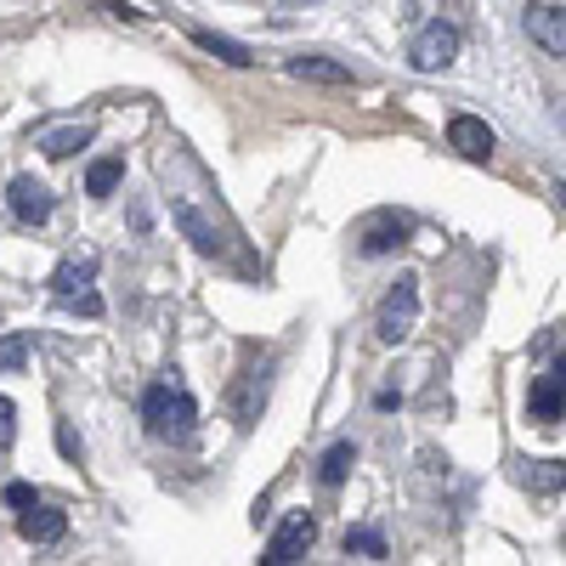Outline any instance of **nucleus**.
<instances>
[{
  "label": "nucleus",
  "mask_w": 566,
  "mask_h": 566,
  "mask_svg": "<svg viewBox=\"0 0 566 566\" xmlns=\"http://www.w3.org/2000/svg\"><path fill=\"white\" fill-rule=\"evenodd\" d=\"M527 34L549 57H566V7H527Z\"/></svg>",
  "instance_id": "nucleus-7"
},
{
  "label": "nucleus",
  "mask_w": 566,
  "mask_h": 566,
  "mask_svg": "<svg viewBox=\"0 0 566 566\" xmlns=\"http://www.w3.org/2000/svg\"><path fill=\"white\" fill-rule=\"evenodd\" d=\"M402 239H408V221L402 216H380V221L363 232V255H391Z\"/></svg>",
  "instance_id": "nucleus-13"
},
{
  "label": "nucleus",
  "mask_w": 566,
  "mask_h": 566,
  "mask_svg": "<svg viewBox=\"0 0 566 566\" xmlns=\"http://www.w3.org/2000/svg\"><path fill=\"white\" fill-rule=\"evenodd\" d=\"M142 419H148L154 437H187L193 419H199V402L187 397L181 386L159 380V386H148V397H142Z\"/></svg>",
  "instance_id": "nucleus-1"
},
{
  "label": "nucleus",
  "mask_w": 566,
  "mask_h": 566,
  "mask_svg": "<svg viewBox=\"0 0 566 566\" xmlns=\"http://www.w3.org/2000/svg\"><path fill=\"white\" fill-rule=\"evenodd\" d=\"M193 45H199V52H210V57H221V63H232V69H250L255 63V52H250L244 40L216 34V29H193Z\"/></svg>",
  "instance_id": "nucleus-11"
},
{
  "label": "nucleus",
  "mask_w": 566,
  "mask_h": 566,
  "mask_svg": "<svg viewBox=\"0 0 566 566\" xmlns=\"http://www.w3.org/2000/svg\"><path fill=\"white\" fill-rule=\"evenodd\" d=\"M290 74L312 80V85H352V69L335 57H290Z\"/></svg>",
  "instance_id": "nucleus-12"
},
{
  "label": "nucleus",
  "mask_w": 566,
  "mask_h": 566,
  "mask_svg": "<svg viewBox=\"0 0 566 566\" xmlns=\"http://www.w3.org/2000/svg\"><path fill=\"white\" fill-rule=\"evenodd\" d=\"M555 380L566 386V357H555Z\"/></svg>",
  "instance_id": "nucleus-25"
},
{
  "label": "nucleus",
  "mask_w": 566,
  "mask_h": 566,
  "mask_svg": "<svg viewBox=\"0 0 566 566\" xmlns=\"http://www.w3.org/2000/svg\"><path fill=\"white\" fill-rule=\"evenodd\" d=\"M312 544H317V522H312L306 510H295V515H283V522H277V533H272L261 566H295Z\"/></svg>",
  "instance_id": "nucleus-3"
},
{
  "label": "nucleus",
  "mask_w": 566,
  "mask_h": 566,
  "mask_svg": "<svg viewBox=\"0 0 566 566\" xmlns=\"http://www.w3.org/2000/svg\"><path fill=\"white\" fill-rule=\"evenodd\" d=\"M69 306H74V312H85V317H103V295H97V290H85V295H74Z\"/></svg>",
  "instance_id": "nucleus-24"
},
{
  "label": "nucleus",
  "mask_w": 566,
  "mask_h": 566,
  "mask_svg": "<svg viewBox=\"0 0 566 566\" xmlns=\"http://www.w3.org/2000/svg\"><path fill=\"white\" fill-rule=\"evenodd\" d=\"M7 205H12V216H18L23 227H40V221H52V187L34 181V176H12Z\"/></svg>",
  "instance_id": "nucleus-6"
},
{
  "label": "nucleus",
  "mask_w": 566,
  "mask_h": 566,
  "mask_svg": "<svg viewBox=\"0 0 566 566\" xmlns=\"http://www.w3.org/2000/svg\"><path fill=\"white\" fill-rule=\"evenodd\" d=\"M119 181H125V159H97V165L85 170V193L91 199H108Z\"/></svg>",
  "instance_id": "nucleus-18"
},
{
  "label": "nucleus",
  "mask_w": 566,
  "mask_h": 566,
  "mask_svg": "<svg viewBox=\"0 0 566 566\" xmlns=\"http://www.w3.org/2000/svg\"><path fill=\"white\" fill-rule=\"evenodd\" d=\"M91 277H97V261H91V255L74 261V255H69V261H57V272H52V295H57V301H74V295L91 290Z\"/></svg>",
  "instance_id": "nucleus-10"
},
{
  "label": "nucleus",
  "mask_w": 566,
  "mask_h": 566,
  "mask_svg": "<svg viewBox=\"0 0 566 566\" xmlns=\"http://www.w3.org/2000/svg\"><path fill=\"white\" fill-rule=\"evenodd\" d=\"M18 442V408H12V397H0V448H12Z\"/></svg>",
  "instance_id": "nucleus-22"
},
{
  "label": "nucleus",
  "mask_w": 566,
  "mask_h": 566,
  "mask_svg": "<svg viewBox=\"0 0 566 566\" xmlns=\"http://www.w3.org/2000/svg\"><path fill=\"white\" fill-rule=\"evenodd\" d=\"M555 193H560V205H566V181H555Z\"/></svg>",
  "instance_id": "nucleus-26"
},
{
  "label": "nucleus",
  "mask_w": 566,
  "mask_h": 566,
  "mask_svg": "<svg viewBox=\"0 0 566 566\" xmlns=\"http://www.w3.org/2000/svg\"><path fill=\"white\" fill-rule=\"evenodd\" d=\"M352 464H357V448H352V442H335V448L323 453V464H317V482H323V488H340V482L352 476Z\"/></svg>",
  "instance_id": "nucleus-16"
},
{
  "label": "nucleus",
  "mask_w": 566,
  "mask_h": 566,
  "mask_svg": "<svg viewBox=\"0 0 566 566\" xmlns=\"http://www.w3.org/2000/svg\"><path fill=\"white\" fill-rule=\"evenodd\" d=\"M459 57V29L453 23H424L419 34H413V45H408V63L419 69V74H437V69H448Z\"/></svg>",
  "instance_id": "nucleus-4"
},
{
  "label": "nucleus",
  "mask_w": 566,
  "mask_h": 566,
  "mask_svg": "<svg viewBox=\"0 0 566 566\" xmlns=\"http://www.w3.org/2000/svg\"><path fill=\"white\" fill-rule=\"evenodd\" d=\"M57 448H63V459H74V464H80V453H85V448H80V437H74V424H69V419L57 424Z\"/></svg>",
  "instance_id": "nucleus-23"
},
{
  "label": "nucleus",
  "mask_w": 566,
  "mask_h": 566,
  "mask_svg": "<svg viewBox=\"0 0 566 566\" xmlns=\"http://www.w3.org/2000/svg\"><path fill=\"white\" fill-rule=\"evenodd\" d=\"M346 555L386 560V533H380V527H346Z\"/></svg>",
  "instance_id": "nucleus-19"
},
{
  "label": "nucleus",
  "mask_w": 566,
  "mask_h": 566,
  "mask_svg": "<svg viewBox=\"0 0 566 566\" xmlns=\"http://www.w3.org/2000/svg\"><path fill=\"white\" fill-rule=\"evenodd\" d=\"M85 142H91L85 125H63V130H45V136H40V154H45V159H69V154L85 148Z\"/></svg>",
  "instance_id": "nucleus-15"
},
{
  "label": "nucleus",
  "mask_w": 566,
  "mask_h": 566,
  "mask_svg": "<svg viewBox=\"0 0 566 566\" xmlns=\"http://www.w3.org/2000/svg\"><path fill=\"white\" fill-rule=\"evenodd\" d=\"M18 533L29 538V544H57L63 533H69V515L63 510H29V515H18Z\"/></svg>",
  "instance_id": "nucleus-9"
},
{
  "label": "nucleus",
  "mask_w": 566,
  "mask_h": 566,
  "mask_svg": "<svg viewBox=\"0 0 566 566\" xmlns=\"http://www.w3.org/2000/svg\"><path fill=\"white\" fill-rule=\"evenodd\" d=\"M448 148L464 154V159H476V165H488L493 148H499V136H493L488 119H476V114H453V119H448Z\"/></svg>",
  "instance_id": "nucleus-5"
},
{
  "label": "nucleus",
  "mask_w": 566,
  "mask_h": 566,
  "mask_svg": "<svg viewBox=\"0 0 566 566\" xmlns=\"http://www.w3.org/2000/svg\"><path fill=\"white\" fill-rule=\"evenodd\" d=\"M413 323H419V277L402 272L397 290H391L386 306H380V317H374V335H380L386 346H402V340L413 335Z\"/></svg>",
  "instance_id": "nucleus-2"
},
{
  "label": "nucleus",
  "mask_w": 566,
  "mask_h": 566,
  "mask_svg": "<svg viewBox=\"0 0 566 566\" xmlns=\"http://www.w3.org/2000/svg\"><path fill=\"white\" fill-rule=\"evenodd\" d=\"M527 413H533L538 424H560V419H566V386L555 380V374H538V380H533Z\"/></svg>",
  "instance_id": "nucleus-8"
},
{
  "label": "nucleus",
  "mask_w": 566,
  "mask_h": 566,
  "mask_svg": "<svg viewBox=\"0 0 566 566\" xmlns=\"http://www.w3.org/2000/svg\"><path fill=\"white\" fill-rule=\"evenodd\" d=\"M7 504H12L18 515H29V510H40V493H34L29 482H7Z\"/></svg>",
  "instance_id": "nucleus-21"
},
{
  "label": "nucleus",
  "mask_w": 566,
  "mask_h": 566,
  "mask_svg": "<svg viewBox=\"0 0 566 566\" xmlns=\"http://www.w3.org/2000/svg\"><path fill=\"white\" fill-rule=\"evenodd\" d=\"M522 488H533V493H560V488H566V464H560V459H533V464L522 470Z\"/></svg>",
  "instance_id": "nucleus-17"
},
{
  "label": "nucleus",
  "mask_w": 566,
  "mask_h": 566,
  "mask_svg": "<svg viewBox=\"0 0 566 566\" xmlns=\"http://www.w3.org/2000/svg\"><path fill=\"white\" fill-rule=\"evenodd\" d=\"M176 227L187 232V239H193V250H199V255H216V244H221V239H216V227H210L193 205H176Z\"/></svg>",
  "instance_id": "nucleus-14"
},
{
  "label": "nucleus",
  "mask_w": 566,
  "mask_h": 566,
  "mask_svg": "<svg viewBox=\"0 0 566 566\" xmlns=\"http://www.w3.org/2000/svg\"><path fill=\"white\" fill-rule=\"evenodd\" d=\"M29 363V335H0V368L18 374Z\"/></svg>",
  "instance_id": "nucleus-20"
}]
</instances>
